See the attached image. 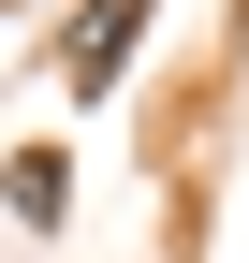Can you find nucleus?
Segmentation results:
<instances>
[{
    "mask_svg": "<svg viewBox=\"0 0 249 263\" xmlns=\"http://www.w3.org/2000/svg\"><path fill=\"white\" fill-rule=\"evenodd\" d=\"M147 15H162V0H88V15L59 29V73H74L88 103H103V88L132 73V44H147Z\"/></svg>",
    "mask_w": 249,
    "mask_h": 263,
    "instance_id": "1",
    "label": "nucleus"
},
{
    "mask_svg": "<svg viewBox=\"0 0 249 263\" xmlns=\"http://www.w3.org/2000/svg\"><path fill=\"white\" fill-rule=\"evenodd\" d=\"M0 205H15L29 234H59V219H74V161H59V146H15V161H0Z\"/></svg>",
    "mask_w": 249,
    "mask_h": 263,
    "instance_id": "2",
    "label": "nucleus"
}]
</instances>
